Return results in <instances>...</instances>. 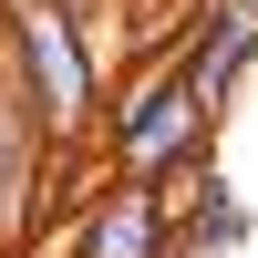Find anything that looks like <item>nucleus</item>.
<instances>
[{
  "instance_id": "obj_1",
  "label": "nucleus",
  "mask_w": 258,
  "mask_h": 258,
  "mask_svg": "<svg viewBox=\"0 0 258 258\" xmlns=\"http://www.w3.org/2000/svg\"><path fill=\"white\" fill-rule=\"evenodd\" d=\"M0 73H11L21 114L41 124V145H73L103 103V62L73 0H0Z\"/></svg>"
},
{
  "instance_id": "obj_2",
  "label": "nucleus",
  "mask_w": 258,
  "mask_h": 258,
  "mask_svg": "<svg viewBox=\"0 0 258 258\" xmlns=\"http://www.w3.org/2000/svg\"><path fill=\"white\" fill-rule=\"evenodd\" d=\"M207 103L186 93V73L176 62H155V73L135 83V93L114 103V124H103V155H114V176H135V186H165V176H186V165H207Z\"/></svg>"
},
{
  "instance_id": "obj_3",
  "label": "nucleus",
  "mask_w": 258,
  "mask_h": 258,
  "mask_svg": "<svg viewBox=\"0 0 258 258\" xmlns=\"http://www.w3.org/2000/svg\"><path fill=\"white\" fill-rule=\"evenodd\" d=\"M83 258H176V207H165V186L114 176L83 207Z\"/></svg>"
},
{
  "instance_id": "obj_4",
  "label": "nucleus",
  "mask_w": 258,
  "mask_h": 258,
  "mask_svg": "<svg viewBox=\"0 0 258 258\" xmlns=\"http://www.w3.org/2000/svg\"><path fill=\"white\" fill-rule=\"evenodd\" d=\"M41 124L21 114V93H11V73H0V238L11 227H31V186H41Z\"/></svg>"
},
{
  "instance_id": "obj_5",
  "label": "nucleus",
  "mask_w": 258,
  "mask_h": 258,
  "mask_svg": "<svg viewBox=\"0 0 258 258\" xmlns=\"http://www.w3.org/2000/svg\"><path fill=\"white\" fill-rule=\"evenodd\" d=\"M248 227H258V217H248V197L217 176V165H207V186H197V217L176 227V258H238V248H248Z\"/></svg>"
},
{
  "instance_id": "obj_6",
  "label": "nucleus",
  "mask_w": 258,
  "mask_h": 258,
  "mask_svg": "<svg viewBox=\"0 0 258 258\" xmlns=\"http://www.w3.org/2000/svg\"><path fill=\"white\" fill-rule=\"evenodd\" d=\"M227 11H238V21H248V31H258V0H227Z\"/></svg>"
},
{
  "instance_id": "obj_7",
  "label": "nucleus",
  "mask_w": 258,
  "mask_h": 258,
  "mask_svg": "<svg viewBox=\"0 0 258 258\" xmlns=\"http://www.w3.org/2000/svg\"><path fill=\"white\" fill-rule=\"evenodd\" d=\"M73 11H93V0H73Z\"/></svg>"
}]
</instances>
